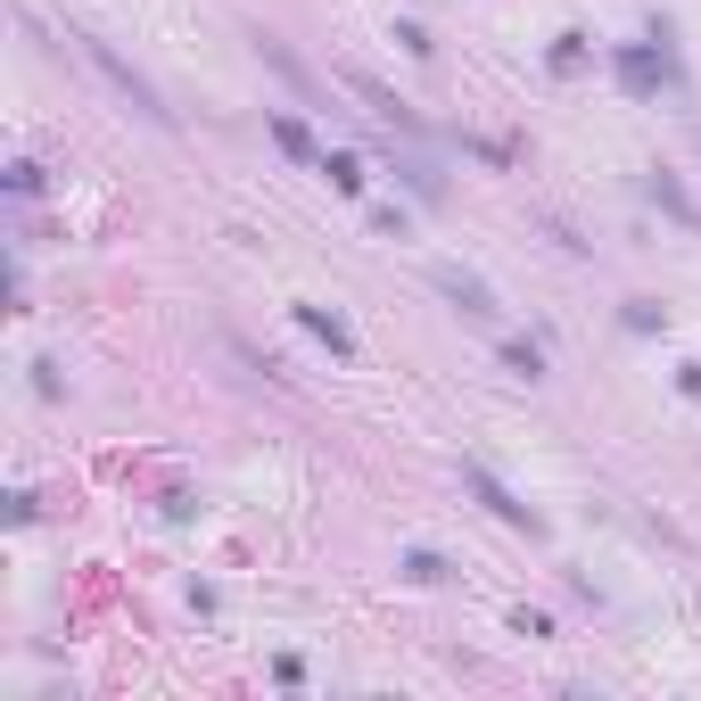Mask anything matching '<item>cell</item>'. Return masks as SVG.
Listing matches in <instances>:
<instances>
[{"mask_svg": "<svg viewBox=\"0 0 701 701\" xmlns=\"http://www.w3.org/2000/svg\"><path fill=\"white\" fill-rule=\"evenodd\" d=\"M257 58H264V67L281 74V83H289L297 99H314V74H306V67H297V58H289V41H281V34H257Z\"/></svg>", "mask_w": 701, "mask_h": 701, "instance_id": "cell-5", "label": "cell"}, {"mask_svg": "<svg viewBox=\"0 0 701 701\" xmlns=\"http://www.w3.org/2000/svg\"><path fill=\"white\" fill-rule=\"evenodd\" d=\"M297 322H306L314 338H331V355H355V331H347V322L331 314V306H297Z\"/></svg>", "mask_w": 701, "mask_h": 701, "instance_id": "cell-6", "label": "cell"}, {"mask_svg": "<svg viewBox=\"0 0 701 701\" xmlns=\"http://www.w3.org/2000/svg\"><path fill=\"white\" fill-rule=\"evenodd\" d=\"M619 74H628V92H652V58L644 50H619Z\"/></svg>", "mask_w": 701, "mask_h": 701, "instance_id": "cell-10", "label": "cell"}, {"mask_svg": "<svg viewBox=\"0 0 701 701\" xmlns=\"http://www.w3.org/2000/svg\"><path fill=\"white\" fill-rule=\"evenodd\" d=\"M652 199H661V206H668L677 223H693V231H701V206H693V190H685L677 174H652Z\"/></svg>", "mask_w": 701, "mask_h": 701, "instance_id": "cell-7", "label": "cell"}, {"mask_svg": "<svg viewBox=\"0 0 701 701\" xmlns=\"http://www.w3.org/2000/svg\"><path fill=\"white\" fill-rule=\"evenodd\" d=\"M503 364H512L520 380H545V355H536L528 338H503Z\"/></svg>", "mask_w": 701, "mask_h": 701, "instance_id": "cell-8", "label": "cell"}, {"mask_svg": "<svg viewBox=\"0 0 701 701\" xmlns=\"http://www.w3.org/2000/svg\"><path fill=\"white\" fill-rule=\"evenodd\" d=\"M429 281H438V289L454 297V306H462L471 322H487V331H496V314H503V306H496V289H487L479 273H462V264H429Z\"/></svg>", "mask_w": 701, "mask_h": 701, "instance_id": "cell-2", "label": "cell"}, {"mask_svg": "<svg viewBox=\"0 0 701 701\" xmlns=\"http://www.w3.org/2000/svg\"><path fill=\"white\" fill-rule=\"evenodd\" d=\"M322 174H331L338 190H364V166H355V157H322Z\"/></svg>", "mask_w": 701, "mask_h": 701, "instance_id": "cell-11", "label": "cell"}, {"mask_svg": "<svg viewBox=\"0 0 701 701\" xmlns=\"http://www.w3.org/2000/svg\"><path fill=\"white\" fill-rule=\"evenodd\" d=\"M347 83H355V92L371 99V116H380L388 132H405V141H421V116H413V108H405V99H396V92H380L371 74H347Z\"/></svg>", "mask_w": 701, "mask_h": 701, "instance_id": "cell-4", "label": "cell"}, {"mask_svg": "<svg viewBox=\"0 0 701 701\" xmlns=\"http://www.w3.org/2000/svg\"><path fill=\"white\" fill-rule=\"evenodd\" d=\"M273 141L289 148V157H314V132L297 124V116H273Z\"/></svg>", "mask_w": 701, "mask_h": 701, "instance_id": "cell-9", "label": "cell"}, {"mask_svg": "<svg viewBox=\"0 0 701 701\" xmlns=\"http://www.w3.org/2000/svg\"><path fill=\"white\" fill-rule=\"evenodd\" d=\"M74 50H83V58H92V67H99V74H108V92H116V99H124V108H132V116H141V124H157V132H174V108H166V99H157V83H148V74H141V67H132V58H116V41H99V34H74Z\"/></svg>", "mask_w": 701, "mask_h": 701, "instance_id": "cell-1", "label": "cell"}, {"mask_svg": "<svg viewBox=\"0 0 701 701\" xmlns=\"http://www.w3.org/2000/svg\"><path fill=\"white\" fill-rule=\"evenodd\" d=\"M462 479H471V496H479L496 520H512V528H536V512H528V503H520L512 487L496 479V471H487V462H462Z\"/></svg>", "mask_w": 701, "mask_h": 701, "instance_id": "cell-3", "label": "cell"}]
</instances>
